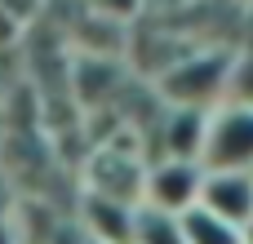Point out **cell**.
Segmentation results:
<instances>
[{
	"label": "cell",
	"mask_w": 253,
	"mask_h": 244,
	"mask_svg": "<svg viewBox=\"0 0 253 244\" xmlns=\"http://www.w3.org/2000/svg\"><path fill=\"white\" fill-rule=\"evenodd\" d=\"M133 218H138V204H125V200H107V196L80 191V204H76V227L84 231V240H98V244H129V240H133Z\"/></svg>",
	"instance_id": "6"
},
{
	"label": "cell",
	"mask_w": 253,
	"mask_h": 244,
	"mask_svg": "<svg viewBox=\"0 0 253 244\" xmlns=\"http://www.w3.org/2000/svg\"><path fill=\"white\" fill-rule=\"evenodd\" d=\"M182 231H187V244H245V231L205 213V209H187L182 213Z\"/></svg>",
	"instance_id": "9"
},
{
	"label": "cell",
	"mask_w": 253,
	"mask_h": 244,
	"mask_svg": "<svg viewBox=\"0 0 253 244\" xmlns=\"http://www.w3.org/2000/svg\"><path fill=\"white\" fill-rule=\"evenodd\" d=\"M129 244H187L182 213H165V209L138 204V218H133V240H129Z\"/></svg>",
	"instance_id": "8"
},
{
	"label": "cell",
	"mask_w": 253,
	"mask_h": 244,
	"mask_svg": "<svg viewBox=\"0 0 253 244\" xmlns=\"http://www.w3.org/2000/svg\"><path fill=\"white\" fill-rule=\"evenodd\" d=\"M245 244H253V222H249V227H245Z\"/></svg>",
	"instance_id": "12"
},
{
	"label": "cell",
	"mask_w": 253,
	"mask_h": 244,
	"mask_svg": "<svg viewBox=\"0 0 253 244\" xmlns=\"http://www.w3.org/2000/svg\"><path fill=\"white\" fill-rule=\"evenodd\" d=\"M142 178H147V151L138 142H98L84 160V191L142 204Z\"/></svg>",
	"instance_id": "2"
},
{
	"label": "cell",
	"mask_w": 253,
	"mask_h": 244,
	"mask_svg": "<svg viewBox=\"0 0 253 244\" xmlns=\"http://www.w3.org/2000/svg\"><path fill=\"white\" fill-rule=\"evenodd\" d=\"M231 58L227 49H191L182 58H173L160 76H156V93L169 107H200L213 111L227 98V76H231Z\"/></svg>",
	"instance_id": "1"
},
{
	"label": "cell",
	"mask_w": 253,
	"mask_h": 244,
	"mask_svg": "<svg viewBox=\"0 0 253 244\" xmlns=\"http://www.w3.org/2000/svg\"><path fill=\"white\" fill-rule=\"evenodd\" d=\"M222 102L253 107V53H236L231 58V76H227V98Z\"/></svg>",
	"instance_id": "10"
},
{
	"label": "cell",
	"mask_w": 253,
	"mask_h": 244,
	"mask_svg": "<svg viewBox=\"0 0 253 244\" xmlns=\"http://www.w3.org/2000/svg\"><path fill=\"white\" fill-rule=\"evenodd\" d=\"M98 13H107V18H116V22H125V18H133L138 9H142V0H89Z\"/></svg>",
	"instance_id": "11"
},
{
	"label": "cell",
	"mask_w": 253,
	"mask_h": 244,
	"mask_svg": "<svg viewBox=\"0 0 253 244\" xmlns=\"http://www.w3.org/2000/svg\"><path fill=\"white\" fill-rule=\"evenodd\" d=\"M84 244H98V240H84Z\"/></svg>",
	"instance_id": "13"
},
{
	"label": "cell",
	"mask_w": 253,
	"mask_h": 244,
	"mask_svg": "<svg viewBox=\"0 0 253 244\" xmlns=\"http://www.w3.org/2000/svg\"><path fill=\"white\" fill-rule=\"evenodd\" d=\"M205 124H209V111H200V107H169V102H160L156 156L200 160V147H205Z\"/></svg>",
	"instance_id": "7"
},
{
	"label": "cell",
	"mask_w": 253,
	"mask_h": 244,
	"mask_svg": "<svg viewBox=\"0 0 253 244\" xmlns=\"http://www.w3.org/2000/svg\"><path fill=\"white\" fill-rule=\"evenodd\" d=\"M205 187V164L200 160H178V156H147V178H142V204L165 209V213H187L200 204Z\"/></svg>",
	"instance_id": "4"
},
{
	"label": "cell",
	"mask_w": 253,
	"mask_h": 244,
	"mask_svg": "<svg viewBox=\"0 0 253 244\" xmlns=\"http://www.w3.org/2000/svg\"><path fill=\"white\" fill-rule=\"evenodd\" d=\"M205 213L231 222V227H249L253 222V173L236 169H205V187H200V204Z\"/></svg>",
	"instance_id": "5"
},
{
	"label": "cell",
	"mask_w": 253,
	"mask_h": 244,
	"mask_svg": "<svg viewBox=\"0 0 253 244\" xmlns=\"http://www.w3.org/2000/svg\"><path fill=\"white\" fill-rule=\"evenodd\" d=\"M200 164L205 169L253 173V107H245V102H218L209 111Z\"/></svg>",
	"instance_id": "3"
}]
</instances>
